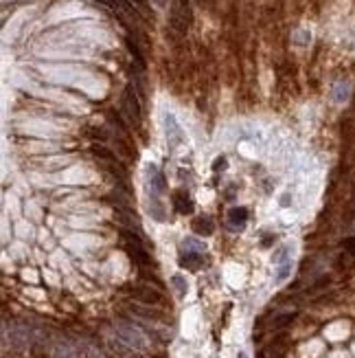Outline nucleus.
<instances>
[{"label": "nucleus", "instance_id": "1", "mask_svg": "<svg viewBox=\"0 0 355 358\" xmlns=\"http://www.w3.org/2000/svg\"><path fill=\"white\" fill-rule=\"evenodd\" d=\"M116 334H118V338L127 345V347H134V349H145V347H147V338H145V334L136 325H131V323H127V321H118L116 323Z\"/></svg>", "mask_w": 355, "mask_h": 358}, {"label": "nucleus", "instance_id": "2", "mask_svg": "<svg viewBox=\"0 0 355 358\" xmlns=\"http://www.w3.org/2000/svg\"><path fill=\"white\" fill-rule=\"evenodd\" d=\"M130 295L134 297L136 301L145 303V305L162 303V295L158 290H153V288H149V286H134V288H130Z\"/></svg>", "mask_w": 355, "mask_h": 358}, {"label": "nucleus", "instance_id": "3", "mask_svg": "<svg viewBox=\"0 0 355 358\" xmlns=\"http://www.w3.org/2000/svg\"><path fill=\"white\" fill-rule=\"evenodd\" d=\"M145 176H147V187H149V191H151L153 196H160V194H165L167 191L165 176L160 174V169H158L156 165H147Z\"/></svg>", "mask_w": 355, "mask_h": 358}, {"label": "nucleus", "instance_id": "4", "mask_svg": "<svg viewBox=\"0 0 355 358\" xmlns=\"http://www.w3.org/2000/svg\"><path fill=\"white\" fill-rule=\"evenodd\" d=\"M123 110L130 117V121L140 119V103H138V99H136V93L131 86H127L125 93H123Z\"/></svg>", "mask_w": 355, "mask_h": 358}, {"label": "nucleus", "instance_id": "5", "mask_svg": "<svg viewBox=\"0 0 355 358\" xmlns=\"http://www.w3.org/2000/svg\"><path fill=\"white\" fill-rule=\"evenodd\" d=\"M171 200H173V207L178 213H182V216H188V213H193V202L191 198L187 196V191L178 189L171 194Z\"/></svg>", "mask_w": 355, "mask_h": 358}, {"label": "nucleus", "instance_id": "6", "mask_svg": "<svg viewBox=\"0 0 355 358\" xmlns=\"http://www.w3.org/2000/svg\"><path fill=\"white\" fill-rule=\"evenodd\" d=\"M114 218L121 222L123 226H130V229H138V218L130 211L127 207H116L114 204Z\"/></svg>", "mask_w": 355, "mask_h": 358}, {"label": "nucleus", "instance_id": "7", "mask_svg": "<svg viewBox=\"0 0 355 358\" xmlns=\"http://www.w3.org/2000/svg\"><path fill=\"white\" fill-rule=\"evenodd\" d=\"M127 253H130V257L136 261L138 266H151V257H149V253L143 248V244H130L127 246Z\"/></svg>", "mask_w": 355, "mask_h": 358}, {"label": "nucleus", "instance_id": "8", "mask_svg": "<svg viewBox=\"0 0 355 358\" xmlns=\"http://www.w3.org/2000/svg\"><path fill=\"white\" fill-rule=\"evenodd\" d=\"M193 231H195L197 235H204V238H208V235H213L215 224L210 222V218L200 216V218H195V220H193Z\"/></svg>", "mask_w": 355, "mask_h": 358}, {"label": "nucleus", "instance_id": "9", "mask_svg": "<svg viewBox=\"0 0 355 358\" xmlns=\"http://www.w3.org/2000/svg\"><path fill=\"white\" fill-rule=\"evenodd\" d=\"M228 222H230L232 226H243L245 222H248V209L245 207H232L230 211H228Z\"/></svg>", "mask_w": 355, "mask_h": 358}, {"label": "nucleus", "instance_id": "10", "mask_svg": "<svg viewBox=\"0 0 355 358\" xmlns=\"http://www.w3.org/2000/svg\"><path fill=\"white\" fill-rule=\"evenodd\" d=\"M204 253H182V257H180V266H184V268H200L202 264H204Z\"/></svg>", "mask_w": 355, "mask_h": 358}, {"label": "nucleus", "instance_id": "11", "mask_svg": "<svg viewBox=\"0 0 355 358\" xmlns=\"http://www.w3.org/2000/svg\"><path fill=\"white\" fill-rule=\"evenodd\" d=\"M103 5H108L110 9H121L123 14H136L131 0H101Z\"/></svg>", "mask_w": 355, "mask_h": 358}, {"label": "nucleus", "instance_id": "12", "mask_svg": "<svg viewBox=\"0 0 355 358\" xmlns=\"http://www.w3.org/2000/svg\"><path fill=\"white\" fill-rule=\"evenodd\" d=\"M182 253H204L206 251V244L200 242V239H193V238H187L182 244H180Z\"/></svg>", "mask_w": 355, "mask_h": 358}, {"label": "nucleus", "instance_id": "13", "mask_svg": "<svg viewBox=\"0 0 355 358\" xmlns=\"http://www.w3.org/2000/svg\"><path fill=\"white\" fill-rule=\"evenodd\" d=\"M92 154H94L96 159L105 160V163H108V160H116V156H114L110 150H105L103 145H92Z\"/></svg>", "mask_w": 355, "mask_h": 358}, {"label": "nucleus", "instance_id": "14", "mask_svg": "<svg viewBox=\"0 0 355 358\" xmlns=\"http://www.w3.org/2000/svg\"><path fill=\"white\" fill-rule=\"evenodd\" d=\"M171 283H173V288L178 290V295H180V297L187 295L188 286H187V281H184V277H180V275H173V277H171Z\"/></svg>", "mask_w": 355, "mask_h": 358}, {"label": "nucleus", "instance_id": "15", "mask_svg": "<svg viewBox=\"0 0 355 358\" xmlns=\"http://www.w3.org/2000/svg\"><path fill=\"white\" fill-rule=\"evenodd\" d=\"M289 270H292V261H283V264H279V270H276V281H283V279H287Z\"/></svg>", "mask_w": 355, "mask_h": 358}, {"label": "nucleus", "instance_id": "16", "mask_svg": "<svg viewBox=\"0 0 355 358\" xmlns=\"http://www.w3.org/2000/svg\"><path fill=\"white\" fill-rule=\"evenodd\" d=\"M127 49H130V53H131V55H134L136 64H138V66H140V68H143V66H145V60H143V55H140L138 46H136V44H134V42H131V40H127Z\"/></svg>", "mask_w": 355, "mask_h": 358}, {"label": "nucleus", "instance_id": "17", "mask_svg": "<svg viewBox=\"0 0 355 358\" xmlns=\"http://www.w3.org/2000/svg\"><path fill=\"white\" fill-rule=\"evenodd\" d=\"M57 358H75L73 347L66 345V343H59V345H57Z\"/></svg>", "mask_w": 355, "mask_h": 358}, {"label": "nucleus", "instance_id": "18", "mask_svg": "<svg viewBox=\"0 0 355 358\" xmlns=\"http://www.w3.org/2000/svg\"><path fill=\"white\" fill-rule=\"evenodd\" d=\"M292 321H294V314H280L279 318H274V327H285Z\"/></svg>", "mask_w": 355, "mask_h": 358}, {"label": "nucleus", "instance_id": "19", "mask_svg": "<svg viewBox=\"0 0 355 358\" xmlns=\"http://www.w3.org/2000/svg\"><path fill=\"white\" fill-rule=\"evenodd\" d=\"M342 246L346 248V251H351V253H355V238H349L346 239L344 244H342Z\"/></svg>", "mask_w": 355, "mask_h": 358}, {"label": "nucleus", "instance_id": "20", "mask_svg": "<svg viewBox=\"0 0 355 358\" xmlns=\"http://www.w3.org/2000/svg\"><path fill=\"white\" fill-rule=\"evenodd\" d=\"M219 167H226V159H219L217 163H215V172H222Z\"/></svg>", "mask_w": 355, "mask_h": 358}, {"label": "nucleus", "instance_id": "21", "mask_svg": "<svg viewBox=\"0 0 355 358\" xmlns=\"http://www.w3.org/2000/svg\"><path fill=\"white\" fill-rule=\"evenodd\" d=\"M31 358H48V356H46V354H44V352H39V349H35V352H33V356H31Z\"/></svg>", "mask_w": 355, "mask_h": 358}, {"label": "nucleus", "instance_id": "22", "mask_svg": "<svg viewBox=\"0 0 355 358\" xmlns=\"http://www.w3.org/2000/svg\"><path fill=\"white\" fill-rule=\"evenodd\" d=\"M134 2H136V5H140V7L147 5V0H134Z\"/></svg>", "mask_w": 355, "mask_h": 358}, {"label": "nucleus", "instance_id": "23", "mask_svg": "<svg viewBox=\"0 0 355 358\" xmlns=\"http://www.w3.org/2000/svg\"><path fill=\"white\" fill-rule=\"evenodd\" d=\"M156 5H158V7H165V5H167V0H156Z\"/></svg>", "mask_w": 355, "mask_h": 358}, {"label": "nucleus", "instance_id": "24", "mask_svg": "<svg viewBox=\"0 0 355 358\" xmlns=\"http://www.w3.org/2000/svg\"><path fill=\"white\" fill-rule=\"evenodd\" d=\"M239 358H245V354H239Z\"/></svg>", "mask_w": 355, "mask_h": 358}]
</instances>
